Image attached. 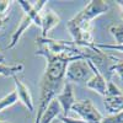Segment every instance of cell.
Wrapping results in <instances>:
<instances>
[{
	"label": "cell",
	"instance_id": "18",
	"mask_svg": "<svg viewBox=\"0 0 123 123\" xmlns=\"http://www.w3.org/2000/svg\"><path fill=\"white\" fill-rule=\"evenodd\" d=\"M11 3H12V1H7V0H0V17H1V18L9 17L7 11H9L10 6H11Z\"/></svg>",
	"mask_w": 123,
	"mask_h": 123
},
{
	"label": "cell",
	"instance_id": "5",
	"mask_svg": "<svg viewBox=\"0 0 123 123\" xmlns=\"http://www.w3.org/2000/svg\"><path fill=\"white\" fill-rule=\"evenodd\" d=\"M55 100L58 101V104L62 108V116L68 117L69 111H71V107H73V105L76 102L74 90H73V85L65 81L63 87L60 90V92L55 96Z\"/></svg>",
	"mask_w": 123,
	"mask_h": 123
},
{
	"label": "cell",
	"instance_id": "16",
	"mask_svg": "<svg viewBox=\"0 0 123 123\" xmlns=\"http://www.w3.org/2000/svg\"><path fill=\"white\" fill-rule=\"evenodd\" d=\"M101 123H123V111H119L118 113L104 117Z\"/></svg>",
	"mask_w": 123,
	"mask_h": 123
},
{
	"label": "cell",
	"instance_id": "19",
	"mask_svg": "<svg viewBox=\"0 0 123 123\" xmlns=\"http://www.w3.org/2000/svg\"><path fill=\"white\" fill-rule=\"evenodd\" d=\"M59 122L60 123H85L83 119H78V118H71V117H63V116H59Z\"/></svg>",
	"mask_w": 123,
	"mask_h": 123
},
{
	"label": "cell",
	"instance_id": "10",
	"mask_svg": "<svg viewBox=\"0 0 123 123\" xmlns=\"http://www.w3.org/2000/svg\"><path fill=\"white\" fill-rule=\"evenodd\" d=\"M104 105L111 115L118 113L123 111V95L121 96H106L104 100Z\"/></svg>",
	"mask_w": 123,
	"mask_h": 123
},
{
	"label": "cell",
	"instance_id": "15",
	"mask_svg": "<svg viewBox=\"0 0 123 123\" xmlns=\"http://www.w3.org/2000/svg\"><path fill=\"white\" fill-rule=\"evenodd\" d=\"M121 95H123V91H122L111 79H107L106 96H121ZM106 96H105V97H106Z\"/></svg>",
	"mask_w": 123,
	"mask_h": 123
},
{
	"label": "cell",
	"instance_id": "17",
	"mask_svg": "<svg viewBox=\"0 0 123 123\" xmlns=\"http://www.w3.org/2000/svg\"><path fill=\"white\" fill-rule=\"evenodd\" d=\"M95 46L101 50H117L123 53V44H105V43H95Z\"/></svg>",
	"mask_w": 123,
	"mask_h": 123
},
{
	"label": "cell",
	"instance_id": "3",
	"mask_svg": "<svg viewBox=\"0 0 123 123\" xmlns=\"http://www.w3.org/2000/svg\"><path fill=\"white\" fill-rule=\"evenodd\" d=\"M108 9H110V5L107 4V1H104V0H91L83 10H80L73 17V20L81 21V22H91L96 17L107 12Z\"/></svg>",
	"mask_w": 123,
	"mask_h": 123
},
{
	"label": "cell",
	"instance_id": "11",
	"mask_svg": "<svg viewBox=\"0 0 123 123\" xmlns=\"http://www.w3.org/2000/svg\"><path fill=\"white\" fill-rule=\"evenodd\" d=\"M4 60H0V75L9 78V76H15L17 73L24 71V64L22 63H17L14 65H6L3 63Z\"/></svg>",
	"mask_w": 123,
	"mask_h": 123
},
{
	"label": "cell",
	"instance_id": "12",
	"mask_svg": "<svg viewBox=\"0 0 123 123\" xmlns=\"http://www.w3.org/2000/svg\"><path fill=\"white\" fill-rule=\"evenodd\" d=\"M17 95H16V91H11L9 92L7 95H5L3 98H0V112H3L4 110L11 107L12 105H15L17 102Z\"/></svg>",
	"mask_w": 123,
	"mask_h": 123
},
{
	"label": "cell",
	"instance_id": "21",
	"mask_svg": "<svg viewBox=\"0 0 123 123\" xmlns=\"http://www.w3.org/2000/svg\"><path fill=\"white\" fill-rule=\"evenodd\" d=\"M117 4L121 6V9H122V16H123V1H117Z\"/></svg>",
	"mask_w": 123,
	"mask_h": 123
},
{
	"label": "cell",
	"instance_id": "22",
	"mask_svg": "<svg viewBox=\"0 0 123 123\" xmlns=\"http://www.w3.org/2000/svg\"><path fill=\"white\" fill-rule=\"evenodd\" d=\"M0 60H4V55L1 53V50H0Z\"/></svg>",
	"mask_w": 123,
	"mask_h": 123
},
{
	"label": "cell",
	"instance_id": "6",
	"mask_svg": "<svg viewBox=\"0 0 123 123\" xmlns=\"http://www.w3.org/2000/svg\"><path fill=\"white\" fill-rule=\"evenodd\" d=\"M87 64L92 71V76L86 81V87L90 90L96 91L97 94L101 96H106V87H107V79L104 76V74L101 73V70H98L92 62L87 60Z\"/></svg>",
	"mask_w": 123,
	"mask_h": 123
},
{
	"label": "cell",
	"instance_id": "9",
	"mask_svg": "<svg viewBox=\"0 0 123 123\" xmlns=\"http://www.w3.org/2000/svg\"><path fill=\"white\" fill-rule=\"evenodd\" d=\"M59 116H62V108L58 101L53 98L50 101L49 106L47 107V110L44 111V113L42 115V117H41L39 123H52L54 119H58Z\"/></svg>",
	"mask_w": 123,
	"mask_h": 123
},
{
	"label": "cell",
	"instance_id": "8",
	"mask_svg": "<svg viewBox=\"0 0 123 123\" xmlns=\"http://www.w3.org/2000/svg\"><path fill=\"white\" fill-rule=\"evenodd\" d=\"M60 22V17L50 9H43L41 12V37L47 38L50 30H53Z\"/></svg>",
	"mask_w": 123,
	"mask_h": 123
},
{
	"label": "cell",
	"instance_id": "4",
	"mask_svg": "<svg viewBox=\"0 0 123 123\" xmlns=\"http://www.w3.org/2000/svg\"><path fill=\"white\" fill-rule=\"evenodd\" d=\"M71 111L78 113L85 123H101L102 118H104V116L94 106L91 100H83L75 102L71 107Z\"/></svg>",
	"mask_w": 123,
	"mask_h": 123
},
{
	"label": "cell",
	"instance_id": "1",
	"mask_svg": "<svg viewBox=\"0 0 123 123\" xmlns=\"http://www.w3.org/2000/svg\"><path fill=\"white\" fill-rule=\"evenodd\" d=\"M18 5L24 10V16L20 21L15 32L11 35L10 42L6 46V49H12L17 43L20 38L24 36V33L30 28V26L35 24L38 27H41V12L46 6V0L41 1H25V0H17Z\"/></svg>",
	"mask_w": 123,
	"mask_h": 123
},
{
	"label": "cell",
	"instance_id": "23",
	"mask_svg": "<svg viewBox=\"0 0 123 123\" xmlns=\"http://www.w3.org/2000/svg\"><path fill=\"white\" fill-rule=\"evenodd\" d=\"M52 123H60V122H59V119H54Z\"/></svg>",
	"mask_w": 123,
	"mask_h": 123
},
{
	"label": "cell",
	"instance_id": "2",
	"mask_svg": "<svg viewBox=\"0 0 123 123\" xmlns=\"http://www.w3.org/2000/svg\"><path fill=\"white\" fill-rule=\"evenodd\" d=\"M92 76V71L87 64V60L80 59L70 62L65 70L64 81L67 83H86Z\"/></svg>",
	"mask_w": 123,
	"mask_h": 123
},
{
	"label": "cell",
	"instance_id": "14",
	"mask_svg": "<svg viewBox=\"0 0 123 123\" xmlns=\"http://www.w3.org/2000/svg\"><path fill=\"white\" fill-rule=\"evenodd\" d=\"M108 31L113 36L116 44H123V25H111Z\"/></svg>",
	"mask_w": 123,
	"mask_h": 123
},
{
	"label": "cell",
	"instance_id": "20",
	"mask_svg": "<svg viewBox=\"0 0 123 123\" xmlns=\"http://www.w3.org/2000/svg\"><path fill=\"white\" fill-rule=\"evenodd\" d=\"M7 20H9V17H5V18H1V17H0V30L3 28V26L5 25V22L7 21Z\"/></svg>",
	"mask_w": 123,
	"mask_h": 123
},
{
	"label": "cell",
	"instance_id": "7",
	"mask_svg": "<svg viewBox=\"0 0 123 123\" xmlns=\"http://www.w3.org/2000/svg\"><path fill=\"white\" fill-rule=\"evenodd\" d=\"M12 79H14V84H15V91L17 95V100L27 108L30 113H33L35 105H33V100H32V95H31L30 89L20 79H17L16 75L12 76Z\"/></svg>",
	"mask_w": 123,
	"mask_h": 123
},
{
	"label": "cell",
	"instance_id": "13",
	"mask_svg": "<svg viewBox=\"0 0 123 123\" xmlns=\"http://www.w3.org/2000/svg\"><path fill=\"white\" fill-rule=\"evenodd\" d=\"M113 73H116L119 76V79L123 81V60L122 59L116 58L115 63L108 68V70H107V79H111V76H112Z\"/></svg>",
	"mask_w": 123,
	"mask_h": 123
},
{
	"label": "cell",
	"instance_id": "24",
	"mask_svg": "<svg viewBox=\"0 0 123 123\" xmlns=\"http://www.w3.org/2000/svg\"><path fill=\"white\" fill-rule=\"evenodd\" d=\"M0 123H10V122H7V121H0Z\"/></svg>",
	"mask_w": 123,
	"mask_h": 123
}]
</instances>
